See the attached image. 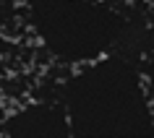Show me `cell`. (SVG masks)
I'll return each mask as SVG.
<instances>
[{
	"label": "cell",
	"mask_w": 154,
	"mask_h": 138,
	"mask_svg": "<svg viewBox=\"0 0 154 138\" xmlns=\"http://www.w3.org/2000/svg\"><path fill=\"white\" fill-rule=\"evenodd\" d=\"M0 138H73V133L63 102L57 97H39L0 117Z\"/></svg>",
	"instance_id": "obj_3"
},
{
	"label": "cell",
	"mask_w": 154,
	"mask_h": 138,
	"mask_svg": "<svg viewBox=\"0 0 154 138\" xmlns=\"http://www.w3.org/2000/svg\"><path fill=\"white\" fill-rule=\"evenodd\" d=\"M13 50H16V42L11 39V34H0V70L8 63V57L13 55Z\"/></svg>",
	"instance_id": "obj_6"
},
{
	"label": "cell",
	"mask_w": 154,
	"mask_h": 138,
	"mask_svg": "<svg viewBox=\"0 0 154 138\" xmlns=\"http://www.w3.org/2000/svg\"><path fill=\"white\" fill-rule=\"evenodd\" d=\"M16 24H21V3L0 0V34H8V29Z\"/></svg>",
	"instance_id": "obj_4"
},
{
	"label": "cell",
	"mask_w": 154,
	"mask_h": 138,
	"mask_svg": "<svg viewBox=\"0 0 154 138\" xmlns=\"http://www.w3.org/2000/svg\"><path fill=\"white\" fill-rule=\"evenodd\" d=\"M21 24L37 50L65 70L84 68L102 57L138 52V18L120 0H18Z\"/></svg>",
	"instance_id": "obj_2"
},
{
	"label": "cell",
	"mask_w": 154,
	"mask_h": 138,
	"mask_svg": "<svg viewBox=\"0 0 154 138\" xmlns=\"http://www.w3.org/2000/svg\"><path fill=\"white\" fill-rule=\"evenodd\" d=\"M136 52L120 50L57 81L73 138H154V102L149 99Z\"/></svg>",
	"instance_id": "obj_1"
},
{
	"label": "cell",
	"mask_w": 154,
	"mask_h": 138,
	"mask_svg": "<svg viewBox=\"0 0 154 138\" xmlns=\"http://www.w3.org/2000/svg\"><path fill=\"white\" fill-rule=\"evenodd\" d=\"M138 63H141V76H144V83H146V91H149V99L154 102V42L144 50V52H141Z\"/></svg>",
	"instance_id": "obj_5"
},
{
	"label": "cell",
	"mask_w": 154,
	"mask_h": 138,
	"mask_svg": "<svg viewBox=\"0 0 154 138\" xmlns=\"http://www.w3.org/2000/svg\"><path fill=\"white\" fill-rule=\"evenodd\" d=\"M120 3H128V5H141L144 3V5H149L152 0H120Z\"/></svg>",
	"instance_id": "obj_8"
},
{
	"label": "cell",
	"mask_w": 154,
	"mask_h": 138,
	"mask_svg": "<svg viewBox=\"0 0 154 138\" xmlns=\"http://www.w3.org/2000/svg\"><path fill=\"white\" fill-rule=\"evenodd\" d=\"M146 13H149V21H152V26H154V0L146 5Z\"/></svg>",
	"instance_id": "obj_7"
}]
</instances>
